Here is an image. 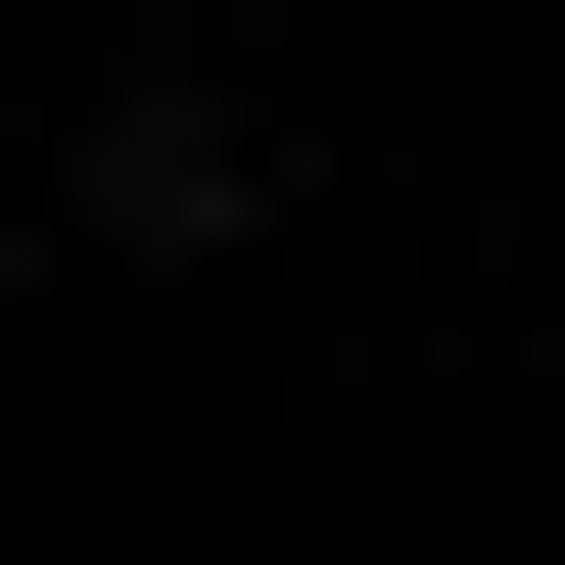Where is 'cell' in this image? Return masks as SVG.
Instances as JSON below:
<instances>
[{
  "instance_id": "obj_1",
  "label": "cell",
  "mask_w": 565,
  "mask_h": 565,
  "mask_svg": "<svg viewBox=\"0 0 565 565\" xmlns=\"http://www.w3.org/2000/svg\"><path fill=\"white\" fill-rule=\"evenodd\" d=\"M282 189V47H95V236H236Z\"/></svg>"
}]
</instances>
